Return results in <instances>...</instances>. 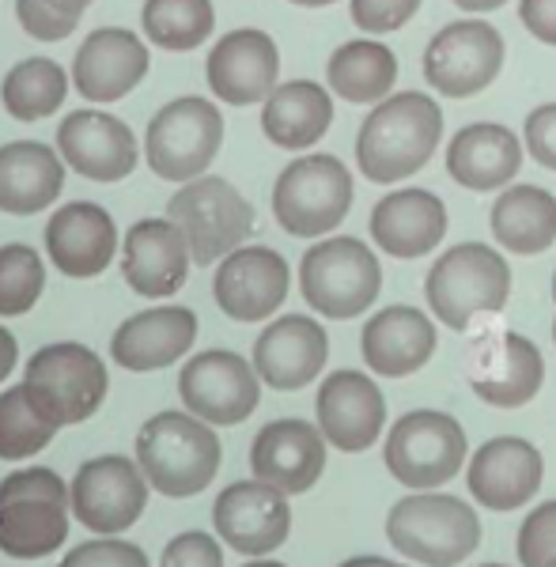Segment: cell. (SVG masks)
<instances>
[{
	"mask_svg": "<svg viewBox=\"0 0 556 567\" xmlns=\"http://www.w3.org/2000/svg\"><path fill=\"white\" fill-rule=\"evenodd\" d=\"M485 567H504V564H485Z\"/></svg>",
	"mask_w": 556,
	"mask_h": 567,
	"instance_id": "cell-54",
	"label": "cell"
},
{
	"mask_svg": "<svg viewBox=\"0 0 556 567\" xmlns=\"http://www.w3.org/2000/svg\"><path fill=\"white\" fill-rule=\"evenodd\" d=\"M435 322L416 307H387L363 322L360 352L379 379H409L435 355Z\"/></svg>",
	"mask_w": 556,
	"mask_h": 567,
	"instance_id": "cell-28",
	"label": "cell"
},
{
	"mask_svg": "<svg viewBox=\"0 0 556 567\" xmlns=\"http://www.w3.org/2000/svg\"><path fill=\"white\" fill-rule=\"evenodd\" d=\"M466 379L473 393L492 409H523L545 382V360L531 337L492 329L470 344Z\"/></svg>",
	"mask_w": 556,
	"mask_h": 567,
	"instance_id": "cell-13",
	"label": "cell"
},
{
	"mask_svg": "<svg viewBox=\"0 0 556 567\" xmlns=\"http://www.w3.org/2000/svg\"><path fill=\"white\" fill-rule=\"evenodd\" d=\"M106 363L87 344H45L27 360L23 390L31 405L58 427L84 424L106 398Z\"/></svg>",
	"mask_w": 556,
	"mask_h": 567,
	"instance_id": "cell-8",
	"label": "cell"
},
{
	"mask_svg": "<svg viewBox=\"0 0 556 567\" xmlns=\"http://www.w3.org/2000/svg\"><path fill=\"white\" fill-rule=\"evenodd\" d=\"M466 451V432H462V424L451 413L413 409V413H405L390 427L382 458H387L390 477L401 481L405 488L432 492L459 477Z\"/></svg>",
	"mask_w": 556,
	"mask_h": 567,
	"instance_id": "cell-10",
	"label": "cell"
},
{
	"mask_svg": "<svg viewBox=\"0 0 556 567\" xmlns=\"http://www.w3.org/2000/svg\"><path fill=\"white\" fill-rule=\"evenodd\" d=\"M197 341V318L186 307H156L117 326L111 352L125 371H163Z\"/></svg>",
	"mask_w": 556,
	"mask_h": 567,
	"instance_id": "cell-30",
	"label": "cell"
},
{
	"mask_svg": "<svg viewBox=\"0 0 556 567\" xmlns=\"http://www.w3.org/2000/svg\"><path fill=\"white\" fill-rule=\"evenodd\" d=\"M518 171H523V141L500 122L462 125L446 144V175L470 194L512 186Z\"/></svg>",
	"mask_w": 556,
	"mask_h": 567,
	"instance_id": "cell-29",
	"label": "cell"
},
{
	"mask_svg": "<svg viewBox=\"0 0 556 567\" xmlns=\"http://www.w3.org/2000/svg\"><path fill=\"white\" fill-rule=\"evenodd\" d=\"M246 567H285V564H272V560H258V564H246Z\"/></svg>",
	"mask_w": 556,
	"mask_h": 567,
	"instance_id": "cell-50",
	"label": "cell"
},
{
	"mask_svg": "<svg viewBox=\"0 0 556 567\" xmlns=\"http://www.w3.org/2000/svg\"><path fill=\"white\" fill-rule=\"evenodd\" d=\"M341 567H382V556H357V560H349Z\"/></svg>",
	"mask_w": 556,
	"mask_h": 567,
	"instance_id": "cell-48",
	"label": "cell"
},
{
	"mask_svg": "<svg viewBox=\"0 0 556 567\" xmlns=\"http://www.w3.org/2000/svg\"><path fill=\"white\" fill-rule=\"evenodd\" d=\"M148 50L125 27H99L91 31L72 61V84L87 103H114L148 76Z\"/></svg>",
	"mask_w": 556,
	"mask_h": 567,
	"instance_id": "cell-25",
	"label": "cell"
},
{
	"mask_svg": "<svg viewBox=\"0 0 556 567\" xmlns=\"http://www.w3.org/2000/svg\"><path fill=\"white\" fill-rule=\"evenodd\" d=\"M91 0H16L23 31L39 42H61L76 31L80 16Z\"/></svg>",
	"mask_w": 556,
	"mask_h": 567,
	"instance_id": "cell-39",
	"label": "cell"
},
{
	"mask_svg": "<svg viewBox=\"0 0 556 567\" xmlns=\"http://www.w3.org/2000/svg\"><path fill=\"white\" fill-rule=\"evenodd\" d=\"M69 95V76L58 61L50 58H27L4 76L0 99L4 110L16 122H39V117L53 114Z\"/></svg>",
	"mask_w": 556,
	"mask_h": 567,
	"instance_id": "cell-35",
	"label": "cell"
},
{
	"mask_svg": "<svg viewBox=\"0 0 556 567\" xmlns=\"http://www.w3.org/2000/svg\"><path fill=\"white\" fill-rule=\"evenodd\" d=\"M16 360H20V344H16V337L8 333L4 326H0V382H4L8 374H12Z\"/></svg>",
	"mask_w": 556,
	"mask_h": 567,
	"instance_id": "cell-46",
	"label": "cell"
},
{
	"mask_svg": "<svg viewBox=\"0 0 556 567\" xmlns=\"http://www.w3.org/2000/svg\"><path fill=\"white\" fill-rule=\"evenodd\" d=\"M545 458L534 443L518 435L488 439L470 462V496L488 511H515L531 503L542 488Z\"/></svg>",
	"mask_w": 556,
	"mask_h": 567,
	"instance_id": "cell-22",
	"label": "cell"
},
{
	"mask_svg": "<svg viewBox=\"0 0 556 567\" xmlns=\"http://www.w3.org/2000/svg\"><path fill=\"white\" fill-rule=\"evenodd\" d=\"M553 341H556V318H553Z\"/></svg>",
	"mask_w": 556,
	"mask_h": 567,
	"instance_id": "cell-53",
	"label": "cell"
},
{
	"mask_svg": "<svg viewBox=\"0 0 556 567\" xmlns=\"http://www.w3.org/2000/svg\"><path fill=\"white\" fill-rule=\"evenodd\" d=\"M65 186V163L50 144L16 141L0 148V213L34 216L58 200Z\"/></svg>",
	"mask_w": 556,
	"mask_h": 567,
	"instance_id": "cell-31",
	"label": "cell"
},
{
	"mask_svg": "<svg viewBox=\"0 0 556 567\" xmlns=\"http://www.w3.org/2000/svg\"><path fill=\"white\" fill-rule=\"evenodd\" d=\"M136 465L163 496H197L220 473V439L194 413H159L136 432Z\"/></svg>",
	"mask_w": 556,
	"mask_h": 567,
	"instance_id": "cell-3",
	"label": "cell"
},
{
	"mask_svg": "<svg viewBox=\"0 0 556 567\" xmlns=\"http://www.w3.org/2000/svg\"><path fill=\"white\" fill-rule=\"evenodd\" d=\"M553 303H556V272H553Z\"/></svg>",
	"mask_w": 556,
	"mask_h": 567,
	"instance_id": "cell-51",
	"label": "cell"
},
{
	"mask_svg": "<svg viewBox=\"0 0 556 567\" xmlns=\"http://www.w3.org/2000/svg\"><path fill=\"white\" fill-rule=\"evenodd\" d=\"M194 254L175 219H141L125 231L122 277L136 296L163 299L186 284Z\"/></svg>",
	"mask_w": 556,
	"mask_h": 567,
	"instance_id": "cell-26",
	"label": "cell"
},
{
	"mask_svg": "<svg viewBox=\"0 0 556 567\" xmlns=\"http://www.w3.org/2000/svg\"><path fill=\"white\" fill-rule=\"evenodd\" d=\"M512 296V265L488 243H459L432 261L424 277V299L432 318L462 333L477 318L500 315Z\"/></svg>",
	"mask_w": 556,
	"mask_h": 567,
	"instance_id": "cell-2",
	"label": "cell"
},
{
	"mask_svg": "<svg viewBox=\"0 0 556 567\" xmlns=\"http://www.w3.org/2000/svg\"><path fill=\"white\" fill-rule=\"evenodd\" d=\"M424 0H349V16L363 34H394L401 31Z\"/></svg>",
	"mask_w": 556,
	"mask_h": 567,
	"instance_id": "cell-41",
	"label": "cell"
},
{
	"mask_svg": "<svg viewBox=\"0 0 556 567\" xmlns=\"http://www.w3.org/2000/svg\"><path fill=\"white\" fill-rule=\"evenodd\" d=\"M288 4H299V8H326V4H337V0H288Z\"/></svg>",
	"mask_w": 556,
	"mask_h": 567,
	"instance_id": "cell-49",
	"label": "cell"
},
{
	"mask_svg": "<svg viewBox=\"0 0 556 567\" xmlns=\"http://www.w3.org/2000/svg\"><path fill=\"white\" fill-rule=\"evenodd\" d=\"M72 492L45 465L8 473L0 481V553L16 560H42L69 537Z\"/></svg>",
	"mask_w": 556,
	"mask_h": 567,
	"instance_id": "cell-5",
	"label": "cell"
},
{
	"mask_svg": "<svg viewBox=\"0 0 556 567\" xmlns=\"http://www.w3.org/2000/svg\"><path fill=\"white\" fill-rule=\"evenodd\" d=\"M45 250H50V261L65 277H99V272L111 269L117 250L114 216L103 205L72 200V205L58 208L50 224H45Z\"/></svg>",
	"mask_w": 556,
	"mask_h": 567,
	"instance_id": "cell-27",
	"label": "cell"
},
{
	"mask_svg": "<svg viewBox=\"0 0 556 567\" xmlns=\"http://www.w3.org/2000/svg\"><path fill=\"white\" fill-rule=\"evenodd\" d=\"M333 125V95L315 80H288L277 84L261 110V133L277 148L303 152L322 141Z\"/></svg>",
	"mask_w": 556,
	"mask_h": 567,
	"instance_id": "cell-32",
	"label": "cell"
},
{
	"mask_svg": "<svg viewBox=\"0 0 556 567\" xmlns=\"http://www.w3.org/2000/svg\"><path fill=\"white\" fill-rule=\"evenodd\" d=\"M288 261L269 246H239L220 261L213 296L235 322H266L288 299Z\"/></svg>",
	"mask_w": 556,
	"mask_h": 567,
	"instance_id": "cell-17",
	"label": "cell"
},
{
	"mask_svg": "<svg viewBox=\"0 0 556 567\" xmlns=\"http://www.w3.org/2000/svg\"><path fill=\"white\" fill-rule=\"evenodd\" d=\"M523 144L537 167L556 171V103H545L526 114Z\"/></svg>",
	"mask_w": 556,
	"mask_h": 567,
	"instance_id": "cell-44",
	"label": "cell"
},
{
	"mask_svg": "<svg viewBox=\"0 0 556 567\" xmlns=\"http://www.w3.org/2000/svg\"><path fill=\"white\" fill-rule=\"evenodd\" d=\"M159 567H224V553L216 545V537L189 529V534H178L175 542L163 548Z\"/></svg>",
	"mask_w": 556,
	"mask_h": 567,
	"instance_id": "cell-43",
	"label": "cell"
},
{
	"mask_svg": "<svg viewBox=\"0 0 556 567\" xmlns=\"http://www.w3.org/2000/svg\"><path fill=\"white\" fill-rule=\"evenodd\" d=\"M167 219L182 227L194 261L213 265L250 239L254 205L227 178L200 175L194 182H182L178 194L167 200Z\"/></svg>",
	"mask_w": 556,
	"mask_h": 567,
	"instance_id": "cell-9",
	"label": "cell"
},
{
	"mask_svg": "<svg viewBox=\"0 0 556 567\" xmlns=\"http://www.w3.org/2000/svg\"><path fill=\"white\" fill-rule=\"evenodd\" d=\"M224 144V114L208 99H175L152 117L144 136L148 167L163 182H194L213 167Z\"/></svg>",
	"mask_w": 556,
	"mask_h": 567,
	"instance_id": "cell-11",
	"label": "cell"
},
{
	"mask_svg": "<svg viewBox=\"0 0 556 567\" xmlns=\"http://www.w3.org/2000/svg\"><path fill=\"white\" fill-rule=\"evenodd\" d=\"M72 515L91 534H125L148 507V477L122 454H103L80 465L69 484Z\"/></svg>",
	"mask_w": 556,
	"mask_h": 567,
	"instance_id": "cell-14",
	"label": "cell"
},
{
	"mask_svg": "<svg viewBox=\"0 0 556 567\" xmlns=\"http://www.w3.org/2000/svg\"><path fill=\"white\" fill-rule=\"evenodd\" d=\"M556 560V499L537 503L518 529V564L545 567Z\"/></svg>",
	"mask_w": 556,
	"mask_h": 567,
	"instance_id": "cell-40",
	"label": "cell"
},
{
	"mask_svg": "<svg viewBox=\"0 0 556 567\" xmlns=\"http://www.w3.org/2000/svg\"><path fill=\"white\" fill-rule=\"evenodd\" d=\"M216 534L243 556H269L288 542L291 507L288 492L272 488L269 481H239L220 492L213 511Z\"/></svg>",
	"mask_w": 556,
	"mask_h": 567,
	"instance_id": "cell-16",
	"label": "cell"
},
{
	"mask_svg": "<svg viewBox=\"0 0 556 567\" xmlns=\"http://www.w3.org/2000/svg\"><path fill=\"white\" fill-rule=\"evenodd\" d=\"M371 243L401 261L428 258L446 235V205L432 189L405 186L379 197L371 208Z\"/></svg>",
	"mask_w": 556,
	"mask_h": 567,
	"instance_id": "cell-23",
	"label": "cell"
},
{
	"mask_svg": "<svg viewBox=\"0 0 556 567\" xmlns=\"http://www.w3.org/2000/svg\"><path fill=\"white\" fill-rule=\"evenodd\" d=\"M178 393L194 416L220 427H235L258 409L261 379L243 355L213 349V352H197L182 368Z\"/></svg>",
	"mask_w": 556,
	"mask_h": 567,
	"instance_id": "cell-15",
	"label": "cell"
},
{
	"mask_svg": "<svg viewBox=\"0 0 556 567\" xmlns=\"http://www.w3.org/2000/svg\"><path fill=\"white\" fill-rule=\"evenodd\" d=\"M330 360V337L307 315H285L261 329L254 341V371L272 390H303Z\"/></svg>",
	"mask_w": 556,
	"mask_h": 567,
	"instance_id": "cell-19",
	"label": "cell"
},
{
	"mask_svg": "<svg viewBox=\"0 0 556 567\" xmlns=\"http://www.w3.org/2000/svg\"><path fill=\"white\" fill-rule=\"evenodd\" d=\"M315 413L326 443L344 454H360L371 443H379L382 424H387V398H382L379 382H371V374L333 371L318 386Z\"/></svg>",
	"mask_w": 556,
	"mask_h": 567,
	"instance_id": "cell-18",
	"label": "cell"
},
{
	"mask_svg": "<svg viewBox=\"0 0 556 567\" xmlns=\"http://www.w3.org/2000/svg\"><path fill=\"white\" fill-rule=\"evenodd\" d=\"M299 291L322 318L349 322L379 299L382 265L357 235H333L299 258Z\"/></svg>",
	"mask_w": 556,
	"mask_h": 567,
	"instance_id": "cell-6",
	"label": "cell"
},
{
	"mask_svg": "<svg viewBox=\"0 0 556 567\" xmlns=\"http://www.w3.org/2000/svg\"><path fill=\"white\" fill-rule=\"evenodd\" d=\"M58 148L61 159L91 182H122L141 159L130 125L103 110L69 114L58 130Z\"/></svg>",
	"mask_w": 556,
	"mask_h": 567,
	"instance_id": "cell-24",
	"label": "cell"
},
{
	"mask_svg": "<svg viewBox=\"0 0 556 567\" xmlns=\"http://www.w3.org/2000/svg\"><path fill=\"white\" fill-rule=\"evenodd\" d=\"M545 567H556V560H553V564H545Z\"/></svg>",
	"mask_w": 556,
	"mask_h": 567,
	"instance_id": "cell-55",
	"label": "cell"
},
{
	"mask_svg": "<svg viewBox=\"0 0 556 567\" xmlns=\"http://www.w3.org/2000/svg\"><path fill=\"white\" fill-rule=\"evenodd\" d=\"M352 197H357V186L337 155H299L280 171L277 186H272V216H277L280 231L296 235V239H322L344 224Z\"/></svg>",
	"mask_w": 556,
	"mask_h": 567,
	"instance_id": "cell-7",
	"label": "cell"
},
{
	"mask_svg": "<svg viewBox=\"0 0 556 567\" xmlns=\"http://www.w3.org/2000/svg\"><path fill=\"white\" fill-rule=\"evenodd\" d=\"M387 537L405 560L428 567H459L481 545L477 511L446 492H416L390 507Z\"/></svg>",
	"mask_w": 556,
	"mask_h": 567,
	"instance_id": "cell-4",
	"label": "cell"
},
{
	"mask_svg": "<svg viewBox=\"0 0 556 567\" xmlns=\"http://www.w3.org/2000/svg\"><path fill=\"white\" fill-rule=\"evenodd\" d=\"M518 20L537 42L556 50V0H518Z\"/></svg>",
	"mask_w": 556,
	"mask_h": 567,
	"instance_id": "cell-45",
	"label": "cell"
},
{
	"mask_svg": "<svg viewBox=\"0 0 556 567\" xmlns=\"http://www.w3.org/2000/svg\"><path fill=\"white\" fill-rule=\"evenodd\" d=\"M250 470L258 481H269L272 488L299 496L315 488L326 473V435L322 427L307 420H272L254 435L250 446Z\"/></svg>",
	"mask_w": 556,
	"mask_h": 567,
	"instance_id": "cell-21",
	"label": "cell"
},
{
	"mask_svg": "<svg viewBox=\"0 0 556 567\" xmlns=\"http://www.w3.org/2000/svg\"><path fill=\"white\" fill-rule=\"evenodd\" d=\"M443 141V110L424 91H398L375 103L357 133V163L368 182L394 186L432 163Z\"/></svg>",
	"mask_w": 556,
	"mask_h": 567,
	"instance_id": "cell-1",
	"label": "cell"
},
{
	"mask_svg": "<svg viewBox=\"0 0 556 567\" xmlns=\"http://www.w3.org/2000/svg\"><path fill=\"white\" fill-rule=\"evenodd\" d=\"M61 567H148V556H144V548L133 542L99 537V542L72 548Z\"/></svg>",
	"mask_w": 556,
	"mask_h": 567,
	"instance_id": "cell-42",
	"label": "cell"
},
{
	"mask_svg": "<svg viewBox=\"0 0 556 567\" xmlns=\"http://www.w3.org/2000/svg\"><path fill=\"white\" fill-rule=\"evenodd\" d=\"M280 76V50L258 27L224 34L208 53V87L227 106L266 103Z\"/></svg>",
	"mask_w": 556,
	"mask_h": 567,
	"instance_id": "cell-20",
	"label": "cell"
},
{
	"mask_svg": "<svg viewBox=\"0 0 556 567\" xmlns=\"http://www.w3.org/2000/svg\"><path fill=\"white\" fill-rule=\"evenodd\" d=\"M326 80L337 99L352 106H371L394 91L398 80V58L390 45L375 39H352L341 42L330 53V65H326Z\"/></svg>",
	"mask_w": 556,
	"mask_h": 567,
	"instance_id": "cell-34",
	"label": "cell"
},
{
	"mask_svg": "<svg viewBox=\"0 0 556 567\" xmlns=\"http://www.w3.org/2000/svg\"><path fill=\"white\" fill-rule=\"evenodd\" d=\"M492 239L518 258H537L556 243V197L549 189L518 182L492 200Z\"/></svg>",
	"mask_w": 556,
	"mask_h": 567,
	"instance_id": "cell-33",
	"label": "cell"
},
{
	"mask_svg": "<svg viewBox=\"0 0 556 567\" xmlns=\"http://www.w3.org/2000/svg\"><path fill=\"white\" fill-rule=\"evenodd\" d=\"M451 4H459L462 12H473V16H481V12H496V8H504L507 0H451Z\"/></svg>",
	"mask_w": 556,
	"mask_h": 567,
	"instance_id": "cell-47",
	"label": "cell"
},
{
	"mask_svg": "<svg viewBox=\"0 0 556 567\" xmlns=\"http://www.w3.org/2000/svg\"><path fill=\"white\" fill-rule=\"evenodd\" d=\"M61 427L31 405L23 386L0 393V462H23L50 446Z\"/></svg>",
	"mask_w": 556,
	"mask_h": 567,
	"instance_id": "cell-37",
	"label": "cell"
},
{
	"mask_svg": "<svg viewBox=\"0 0 556 567\" xmlns=\"http://www.w3.org/2000/svg\"><path fill=\"white\" fill-rule=\"evenodd\" d=\"M504 34L488 20H454L424 50V80L443 99L481 95L504 69Z\"/></svg>",
	"mask_w": 556,
	"mask_h": 567,
	"instance_id": "cell-12",
	"label": "cell"
},
{
	"mask_svg": "<svg viewBox=\"0 0 556 567\" xmlns=\"http://www.w3.org/2000/svg\"><path fill=\"white\" fill-rule=\"evenodd\" d=\"M45 288V265L31 246H0V318L27 315Z\"/></svg>",
	"mask_w": 556,
	"mask_h": 567,
	"instance_id": "cell-38",
	"label": "cell"
},
{
	"mask_svg": "<svg viewBox=\"0 0 556 567\" xmlns=\"http://www.w3.org/2000/svg\"><path fill=\"white\" fill-rule=\"evenodd\" d=\"M382 567H405V564H390V560H382Z\"/></svg>",
	"mask_w": 556,
	"mask_h": 567,
	"instance_id": "cell-52",
	"label": "cell"
},
{
	"mask_svg": "<svg viewBox=\"0 0 556 567\" xmlns=\"http://www.w3.org/2000/svg\"><path fill=\"white\" fill-rule=\"evenodd\" d=\"M141 23L152 45L171 53H189L213 34L216 8L213 0H144Z\"/></svg>",
	"mask_w": 556,
	"mask_h": 567,
	"instance_id": "cell-36",
	"label": "cell"
}]
</instances>
